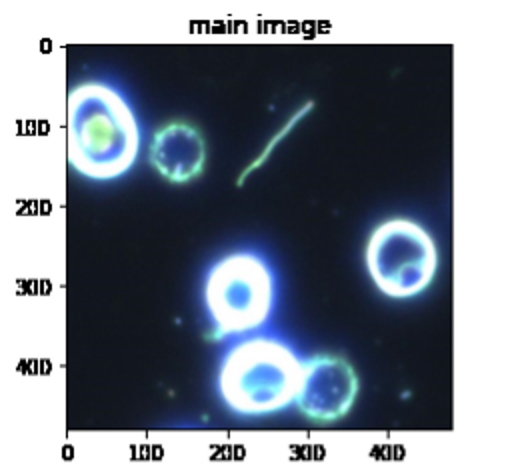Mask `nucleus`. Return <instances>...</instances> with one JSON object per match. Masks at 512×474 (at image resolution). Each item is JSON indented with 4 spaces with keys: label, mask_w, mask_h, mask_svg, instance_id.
I'll return each instance as SVG.
<instances>
[{
    "label": "nucleus",
    "mask_w": 512,
    "mask_h": 474,
    "mask_svg": "<svg viewBox=\"0 0 512 474\" xmlns=\"http://www.w3.org/2000/svg\"><path fill=\"white\" fill-rule=\"evenodd\" d=\"M436 266V244L414 220L390 218L368 238L366 268L378 290L390 298L420 294L432 282Z\"/></svg>",
    "instance_id": "20e7f679"
},
{
    "label": "nucleus",
    "mask_w": 512,
    "mask_h": 474,
    "mask_svg": "<svg viewBox=\"0 0 512 474\" xmlns=\"http://www.w3.org/2000/svg\"><path fill=\"white\" fill-rule=\"evenodd\" d=\"M356 394L358 376L344 358L314 356L304 360V382L296 404L308 418L338 420L352 408Z\"/></svg>",
    "instance_id": "39448f33"
},
{
    "label": "nucleus",
    "mask_w": 512,
    "mask_h": 474,
    "mask_svg": "<svg viewBox=\"0 0 512 474\" xmlns=\"http://www.w3.org/2000/svg\"><path fill=\"white\" fill-rule=\"evenodd\" d=\"M274 274L256 252H234L206 274L204 304L216 336L260 328L274 306Z\"/></svg>",
    "instance_id": "7ed1b4c3"
},
{
    "label": "nucleus",
    "mask_w": 512,
    "mask_h": 474,
    "mask_svg": "<svg viewBox=\"0 0 512 474\" xmlns=\"http://www.w3.org/2000/svg\"><path fill=\"white\" fill-rule=\"evenodd\" d=\"M304 360L278 338H246L222 358L218 392L230 410L242 416L272 414L298 400Z\"/></svg>",
    "instance_id": "f03ea898"
},
{
    "label": "nucleus",
    "mask_w": 512,
    "mask_h": 474,
    "mask_svg": "<svg viewBox=\"0 0 512 474\" xmlns=\"http://www.w3.org/2000/svg\"><path fill=\"white\" fill-rule=\"evenodd\" d=\"M68 162L92 180L128 172L138 156L140 128L126 98L102 82L70 90L66 104Z\"/></svg>",
    "instance_id": "f257e3e1"
},
{
    "label": "nucleus",
    "mask_w": 512,
    "mask_h": 474,
    "mask_svg": "<svg viewBox=\"0 0 512 474\" xmlns=\"http://www.w3.org/2000/svg\"><path fill=\"white\" fill-rule=\"evenodd\" d=\"M204 160V138L186 122H170L152 138L150 162L170 182H186L196 178L202 172Z\"/></svg>",
    "instance_id": "423d86ee"
}]
</instances>
